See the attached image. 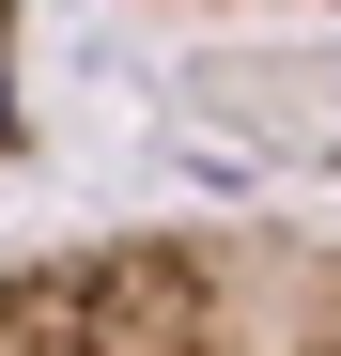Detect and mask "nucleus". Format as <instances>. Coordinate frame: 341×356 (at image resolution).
Instances as JSON below:
<instances>
[{
	"label": "nucleus",
	"instance_id": "obj_2",
	"mask_svg": "<svg viewBox=\"0 0 341 356\" xmlns=\"http://www.w3.org/2000/svg\"><path fill=\"white\" fill-rule=\"evenodd\" d=\"M31 155V0H0V170Z\"/></svg>",
	"mask_w": 341,
	"mask_h": 356
},
{
	"label": "nucleus",
	"instance_id": "obj_1",
	"mask_svg": "<svg viewBox=\"0 0 341 356\" xmlns=\"http://www.w3.org/2000/svg\"><path fill=\"white\" fill-rule=\"evenodd\" d=\"M0 356H341V232L140 217L0 264Z\"/></svg>",
	"mask_w": 341,
	"mask_h": 356
}]
</instances>
